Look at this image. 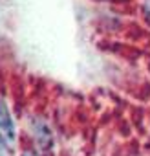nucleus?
<instances>
[{"label": "nucleus", "mask_w": 150, "mask_h": 156, "mask_svg": "<svg viewBox=\"0 0 150 156\" xmlns=\"http://www.w3.org/2000/svg\"><path fill=\"white\" fill-rule=\"evenodd\" d=\"M31 130H33V136L37 138V141H40L42 145H46V143L51 141V132H49V129H48L42 121L35 119L33 125H31Z\"/></svg>", "instance_id": "f03ea898"}, {"label": "nucleus", "mask_w": 150, "mask_h": 156, "mask_svg": "<svg viewBox=\"0 0 150 156\" xmlns=\"http://www.w3.org/2000/svg\"><path fill=\"white\" fill-rule=\"evenodd\" d=\"M0 129L4 130V134L13 141L15 140V123L11 119V114H9V108L6 103L0 101Z\"/></svg>", "instance_id": "f257e3e1"}, {"label": "nucleus", "mask_w": 150, "mask_h": 156, "mask_svg": "<svg viewBox=\"0 0 150 156\" xmlns=\"http://www.w3.org/2000/svg\"><path fill=\"white\" fill-rule=\"evenodd\" d=\"M143 9H145V17H146V19H148V22H150V0H145Z\"/></svg>", "instance_id": "20e7f679"}, {"label": "nucleus", "mask_w": 150, "mask_h": 156, "mask_svg": "<svg viewBox=\"0 0 150 156\" xmlns=\"http://www.w3.org/2000/svg\"><path fill=\"white\" fill-rule=\"evenodd\" d=\"M0 156H11V152H9V149H8V143L0 138Z\"/></svg>", "instance_id": "7ed1b4c3"}]
</instances>
